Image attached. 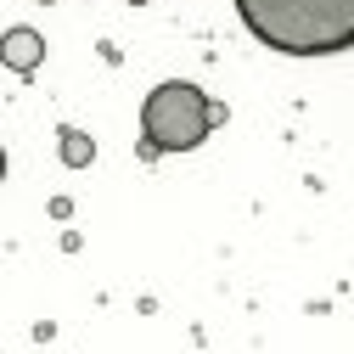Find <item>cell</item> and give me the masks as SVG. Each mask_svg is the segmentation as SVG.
<instances>
[{
  "label": "cell",
  "instance_id": "cell-1",
  "mask_svg": "<svg viewBox=\"0 0 354 354\" xmlns=\"http://www.w3.org/2000/svg\"><path fill=\"white\" fill-rule=\"evenodd\" d=\"M259 46L281 57H337L354 51V0H236Z\"/></svg>",
  "mask_w": 354,
  "mask_h": 354
},
{
  "label": "cell",
  "instance_id": "cell-2",
  "mask_svg": "<svg viewBox=\"0 0 354 354\" xmlns=\"http://www.w3.org/2000/svg\"><path fill=\"white\" fill-rule=\"evenodd\" d=\"M219 107L197 91V84L186 79H169L158 84V91L141 102V129H147V141L163 147V152H192L208 141V129H214Z\"/></svg>",
  "mask_w": 354,
  "mask_h": 354
},
{
  "label": "cell",
  "instance_id": "cell-3",
  "mask_svg": "<svg viewBox=\"0 0 354 354\" xmlns=\"http://www.w3.org/2000/svg\"><path fill=\"white\" fill-rule=\"evenodd\" d=\"M39 57H46V39H39V34H28V28H12L6 34V62L12 68H39Z\"/></svg>",
  "mask_w": 354,
  "mask_h": 354
},
{
  "label": "cell",
  "instance_id": "cell-4",
  "mask_svg": "<svg viewBox=\"0 0 354 354\" xmlns=\"http://www.w3.org/2000/svg\"><path fill=\"white\" fill-rule=\"evenodd\" d=\"M91 158H96V147L68 129V136H62V163H73V169H79V163H91Z\"/></svg>",
  "mask_w": 354,
  "mask_h": 354
}]
</instances>
